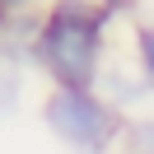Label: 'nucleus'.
Instances as JSON below:
<instances>
[{"mask_svg":"<svg viewBox=\"0 0 154 154\" xmlns=\"http://www.w3.org/2000/svg\"><path fill=\"white\" fill-rule=\"evenodd\" d=\"M14 94H19V84H14V75H5V70H0V112H5V107L14 103Z\"/></svg>","mask_w":154,"mask_h":154,"instance_id":"obj_5","label":"nucleus"},{"mask_svg":"<svg viewBox=\"0 0 154 154\" xmlns=\"http://www.w3.org/2000/svg\"><path fill=\"white\" fill-rule=\"evenodd\" d=\"M42 56L66 79V89H84L94 79V61H98V14L79 10V5H61L47 19Z\"/></svg>","mask_w":154,"mask_h":154,"instance_id":"obj_1","label":"nucleus"},{"mask_svg":"<svg viewBox=\"0 0 154 154\" xmlns=\"http://www.w3.org/2000/svg\"><path fill=\"white\" fill-rule=\"evenodd\" d=\"M131 140H135V149H140V154H154V126H135Z\"/></svg>","mask_w":154,"mask_h":154,"instance_id":"obj_3","label":"nucleus"},{"mask_svg":"<svg viewBox=\"0 0 154 154\" xmlns=\"http://www.w3.org/2000/svg\"><path fill=\"white\" fill-rule=\"evenodd\" d=\"M140 61H145V70L154 75V28H145V33H140Z\"/></svg>","mask_w":154,"mask_h":154,"instance_id":"obj_4","label":"nucleus"},{"mask_svg":"<svg viewBox=\"0 0 154 154\" xmlns=\"http://www.w3.org/2000/svg\"><path fill=\"white\" fill-rule=\"evenodd\" d=\"M107 5H126V0H107Z\"/></svg>","mask_w":154,"mask_h":154,"instance_id":"obj_7","label":"nucleus"},{"mask_svg":"<svg viewBox=\"0 0 154 154\" xmlns=\"http://www.w3.org/2000/svg\"><path fill=\"white\" fill-rule=\"evenodd\" d=\"M0 5H23V0H0Z\"/></svg>","mask_w":154,"mask_h":154,"instance_id":"obj_6","label":"nucleus"},{"mask_svg":"<svg viewBox=\"0 0 154 154\" xmlns=\"http://www.w3.org/2000/svg\"><path fill=\"white\" fill-rule=\"evenodd\" d=\"M47 122L61 140L79 145V149H103L117 131V117L84 89H56L47 103Z\"/></svg>","mask_w":154,"mask_h":154,"instance_id":"obj_2","label":"nucleus"}]
</instances>
